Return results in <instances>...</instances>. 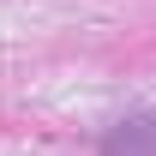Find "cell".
Masks as SVG:
<instances>
[{
  "label": "cell",
  "instance_id": "1",
  "mask_svg": "<svg viewBox=\"0 0 156 156\" xmlns=\"http://www.w3.org/2000/svg\"><path fill=\"white\" fill-rule=\"evenodd\" d=\"M102 156H156V114H132L102 138Z\"/></svg>",
  "mask_w": 156,
  "mask_h": 156
}]
</instances>
